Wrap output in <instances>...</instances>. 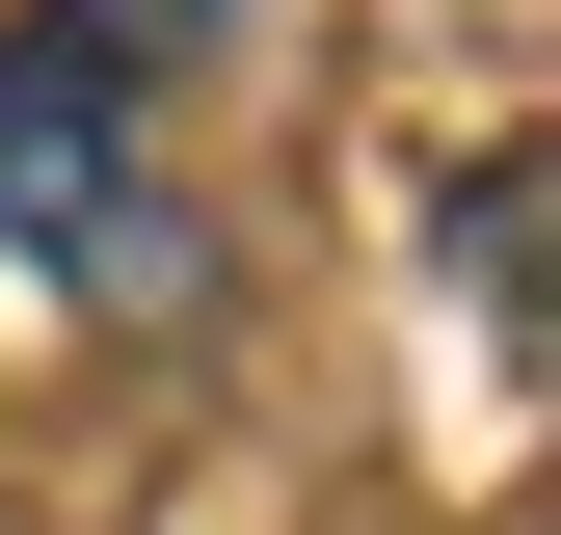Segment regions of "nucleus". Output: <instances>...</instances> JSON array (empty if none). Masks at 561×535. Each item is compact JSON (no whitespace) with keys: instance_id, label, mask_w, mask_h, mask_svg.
Masks as SVG:
<instances>
[{"instance_id":"f257e3e1","label":"nucleus","mask_w":561,"mask_h":535,"mask_svg":"<svg viewBox=\"0 0 561 535\" xmlns=\"http://www.w3.org/2000/svg\"><path fill=\"white\" fill-rule=\"evenodd\" d=\"M0 295H81V321H134V349L215 321V215L161 187V107H134L54 0L0 27Z\"/></svg>"},{"instance_id":"f03ea898","label":"nucleus","mask_w":561,"mask_h":535,"mask_svg":"<svg viewBox=\"0 0 561 535\" xmlns=\"http://www.w3.org/2000/svg\"><path fill=\"white\" fill-rule=\"evenodd\" d=\"M428 241H455V295H481V349H535V134H481Z\"/></svg>"},{"instance_id":"7ed1b4c3","label":"nucleus","mask_w":561,"mask_h":535,"mask_svg":"<svg viewBox=\"0 0 561 535\" xmlns=\"http://www.w3.org/2000/svg\"><path fill=\"white\" fill-rule=\"evenodd\" d=\"M54 27H81V54H107V81H134V107H161V81H187V54H215V27H241V0H54Z\"/></svg>"}]
</instances>
